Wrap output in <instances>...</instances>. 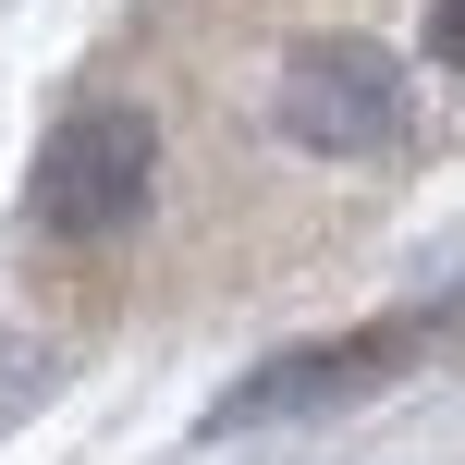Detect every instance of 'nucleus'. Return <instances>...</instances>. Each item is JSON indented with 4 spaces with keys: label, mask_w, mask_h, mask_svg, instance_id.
I'll return each instance as SVG.
<instances>
[{
    "label": "nucleus",
    "mask_w": 465,
    "mask_h": 465,
    "mask_svg": "<svg viewBox=\"0 0 465 465\" xmlns=\"http://www.w3.org/2000/svg\"><path fill=\"white\" fill-rule=\"evenodd\" d=\"M147 172H160L147 123L98 98V111H74L62 135H49V160H37V221L74 232V245H98V232H123V221L147 209Z\"/></svg>",
    "instance_id": "obj_1"
},
{
    "label": "nucleus",
    "mask_w": 465,
    "mask_h": 465,
    "mask_svg": "<svg viewBox=\"0 0 465 465\" xmlns=\"http://www.w3.org/2000/svg\"><path fill=\"white\" fill-rule=\"evenodd\" d=\"M453 319H392V331H355V343H319V355H282L270 380H245V392L221 404V429H270V417H306V404L331 392H380V380L404 368V355H429Z\"/></svg>",
    "instance_id": "obj_2"
},
{
    "label": "nucleus",
    "mask_w": 465,
    "mask_h": 465,
    "mask_svg": "<svg viewBox=\"0 0 465 465\" xmlns=\"http://www.w3.org/2000/svg\"><path fill=\"white\" fill-rule=\"evenodd\" d=\"M282 123H294L319 160H368V147H392L404 98H392V74H380V49H306L294 86H282Z\"/></svg>",
    "instance_id": "obj_3"
},
{
    "label": "nucleus",
    "mask_w": 465,
    "mask_h": 465,
    "mask_svg": "<svg viewBox=\"0 0 465 465\" xmlns=\"http://www.w3.org/2000/svg\"><path fill=\"white\" fill-rule=\"evenodd\" d=\"M429 37H441V62L465 74V0H441V13H429Z\"/></svg>",
    "instance_id": "obj_4"
}]
</instances>
